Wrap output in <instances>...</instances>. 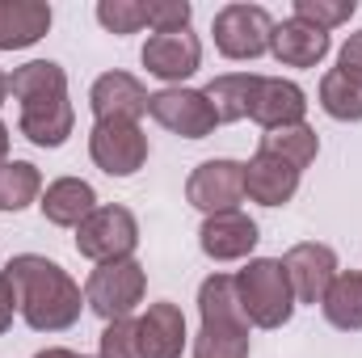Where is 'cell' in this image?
Instances as JSON below:
<instances>
[{"label":"cell","mask_w":362,"mask_h":358,"mask_svg":"<svg viewBox=\"0 0 362 358\" xmlns=\"http://www.w3.org/2000/svg\"><path fill=\"white\" fill-rule=\"evenodd\" d=\"M4 278L13 282L17 312L25 316V325L34 333H64L81 321L85 295L64 266H55L38 253H17V258H8Z\"/></svg>","instance_id":"obj_1"},{"label":"cell","mask_w":362,"mask_h":358,"mask_svg":"<svg viewBox=\"0 0 362 358\" xmlns=\"http://www.w3.org/2000/svg\"><path fill=\"white\" fill-rule=\"evenodd\" d=\"M198 312L202 329L194 337V358H249V316L236 295L232 274H211L198 287Z\"/></svg>","instance_id":"obj_2"},{"label":"cell","mask_w":362,"mask_h":358,"mask_svg":"<svg viewBox=\"0 0 362 358\" xmlns=\"http://www.w3.org/2000/svg\"><path fill=\"white\" fill-rule=\"evenodd\" d=\"M236 278V295H240V308L249 316V325L257 329H282L295 312V291L286 282V270L278 258H249V266Z\"/></svg>","instance_id":"obj_3"},{"label":"cell","mask_w":362,"mask_h":358,"mask_svg":"<svg viewBox=\"0 0 362 358\" xmlns=\"http://www.w3.org/2000/svg\"><path fill=\"white\" fill-rule=\"evenodd\" d=\"M144 291H148V274L135 258H122V262H101L85 282V304L110 325V321H122L131 316L139 304H144Z\"/></svg>","instance_id":"obj_4"},{"label":"cell","mask_w":362,"mask_h":358,"mask_svg":"<svg viewBox=\"0 0 362 358\" xmlns=\"http://www.w3.org/2000/svg\"><path fill=\"white\" fill-rule=\"evenodd\" d=\"M139 245V224L127 207H97L89 219L76 228V253L89 262H122Z\"/></svg>","instance_id":"obj_5"},{"label":"cell","mask_w":362,"mask_h":358,"mask_svg":"<svg viewBox=\"0 0 362 358\" xmlns=\"http://www.w3.org/2000/svg\"><path fill=\"white\" fill-rule=\"evenodd\" d=\"M215 47L228 59H262L270 51L274 17L262 4H223L215 13Z\"/></svg>","instance_id":"obj_6"},{"label":"cell","mask_w":362,"mask_h":358,"mask_svg":"<svg viewBox=\"0 0 362 358\" xmlns=\"http://www.w3.org/2000/svg\"><path fill=\"white\" fill-rule=\"evenodd\" d=\"M89 156L101 173L131 178L148 165V135L139 131V122H93Z\"/></svg>","instance_id":"obj_7"},{"label":"cell","mask_w":362,"mask_h":358,"mask_svg":"<svg viewBox=\"0 0 362 358\" xmlns=\"http://www.w3.org/2000/svg\"><path fill=\"white\" fill-rule=\"evenodd\" d=\"M148 114L165 127V131H173L181 139H206L219 122H215V110H211V101L202 97V89H160L148 97Z\"/></svg>","instance_id":"obj_8"},{"label":"cell","mask_w":362,"mask_h":358,"mask_svg":"<svg viewBox=\"0 0 362 358\" xmlns=\"http://www.w3.org/2000/svg\"><path fill=\"white\" fill-rule=\"evenodd\" d=\"M185 198L202 215L236 211V202L245 198V165L240 161H202L185 181Z\"/></svg>","instance_id":"obj_9"},{"label":"cell","mask_w":362,"mask_h":358,"mask_svg":"<svg viewBox=\"0 0 362 358\" xmlns=\"http://www.w3.org/2000/svg\"><path fill=\"white\" fill-rule=\"evenodd\" d=\"M282 270H286V282L295 291V304H320L325 291H329V282L337 278V253L329 245L303 241V245L286 249Z\"/></svg>","instance_id":"obj_10"},{"label":"cell","mask_w":362,"mask_h":358,"mask_svg":"<svg viewBox=\"0 0 362 358\" xmlns=\"http://www.w3.org/2000/svg\"><path fill=\"white\" fill-rule=\"evenodd\" d=\"M257 224L236 207V211H219V215H206L202 228H198V245L211 262H245L253 249H257Z\"/></svg>","instance_id":"obj_11"},{"label":"cell","mask_w":362,"mask_h":358,"mask_svg":"<svg viewBox=\"0 0 362 358\" xmlns=\"http://www.w3.org/2000/svg\"><path fill=\"white\" fill-rule=\"evenodd\" d=\"M148 97L152 93L144 89L131 72H105V76L93 81L89 105L97 122H139L148 114Z\"/></svg>","instance_id":"obj_12"},{"label":"cell","mask_w":362,"mask_h":358,"mask_svg":"<svg viewBox=\"0 0 362 358\" xmlns=\"http://www.w3.org/2000/svg\"><path fill=\"white\" fill-rule=\"evenodd\" d=\"M308 114V93L299 89L295 81L282 76H257V89L249 97V118L266 131L278 127H299Z\"/></svg>","instance_id":"obj_13"},{"label":"cell","mask_w":362,"mask_h":358,"mask_svg":"<svg viewBox=\"0 0 362 358\" xmlns=\"http://www.w3.org/2000/svg\"><path fill=\"white\" fill-rule=\"evenodd\" d=\"M202 64V42L198 34L181 30V34H152L144 47V68L156 81H169V89H177L185 76H194Z\"/></svg>","instance_id":"obj_14"},{"label":"cell","mask_w":362,"mask_h":358,"mask_svg":"<svg viewBox=\"0 0 362 358\" xmlns=\"http://www.w3.org/2000/svg\"><path fill=\"white\" fill-rule=\"evenodd\" d=\"M333 38L299 17H286V21H274V38H270V51L278 64L286 68H316L325 55H329Z\"/></svg>","instance_id":"obj_15"},{"label":"cell","mask_w":362,"mask_h":358,"mask_svg":"<svg viewBox=\"0 0 362 358\" xmlns=\"http://www.w3.org/2000/svg\"><path fill=\"white\" fill-rule=\"evenodd\" d=\"M38 207H42V219L47 224H55V228H81L93 211H97V194H93L89 181L59 178L42 190Z\"/></svg>","instance_id":"obj_16"},{"label":"cell","mask_w":362,"mask_h":358,"mask_svg":"<svg viewBox=\"0 0 362 358\" xmlns=\"http://www.w3.org/2000/svg\"><path fill=\"white\" fill-rule=\"evenodd\" d=\"M299 190V169L282 165L270 152H257L249 165H245V194L262 207H286Z\"/></svg>","instance_id":"obj_17"},{"label":"cell","mask_w":362,"mask_h":358,"mask_svg":"<svg viewBox=\"0 0 362 358\" xmlns=\"http://www.w3.org/2000/svg\"><path fill=\"white\" fill-rule=\"evenodd\" d=\"M185 350V316L177 304H152L139 316V358H181Z\"/></svg>","instance_id":"obj_18"},{"label":"cell","mask_w":362,"mask_h":358,"mask_svg":"<svg viewBox=\"0 0 362 358\" xmlns=\"http://www.w3.org/2000/svg\"><path fill=\"white\" fill-rule=\"evenodd\" d=\"M51 30V4L42 0H0V51L34 47Z\"/></svg>","instance_id":"obj_19"},{"label":"cell","mask_w":362,"mask_h":358,"mask_svg":"<svg viewBox=\"0 0 362 358\" xmlns=\"http://www.w3.org/2000/svg\"><path fill=\"white\" fill-rule=\"evenodd\" d=\"M8 93L21 101V110L30 105H47V101H64L68 97V72L51 59H30L8 76Z\"/></svg>","instance_id":"obj_20"},{"label":"cell","mask_w":362,"mask_h":358,"mask_svg":"<svg viewBox=\"0 0 362 358\" xmlns=\"http://www.w3.org/2000/svg\"><path fill=\"white\" fill-rule=\"evenodd\" d=\"M17 127H21V135H25L30 144H38V148H59V144H68V135H72V127H76V114H72V101L64 97V101H47V105L21 110Z\"/></svg>","instance_id":"obj_21"},{"label":"cell","mask_w":362,"mask_h":358,"mask_svg":"<svg viewBox=\"0 0 362 358\" xmlns=\"http://www.w3.org/2000/svg\"><path fill=\"white\" fill-rule=\"evenodd\" d=\"M320 308H325V316H329L333 329L358 333L362 329V274L358 270H337V278L329 282Z\"/></svg>","instance_id":"obj_22"},{"label":"cell","mask_w":362,"mask_h":358,"mask_svg":"<svg viewBox=\"0 0 362 358\" xmlns=\"http://www.w3.org/2000/svg\"><path fill=\"white\" fill-rule=\"evenodd\" d=\"M257 89V76L253 72H228V76H215L202 97L211 101V110H215V122L223 127V122H240V118H249V97Z\"/></svg>","instance_id":"obj_23"},{"label":"cell","mask_w":362,"mask_h":358,"mask_svg":"<svg viewBox=\"0 0 362 358\" xmlns=\"http://www.w3.org/2000/svg\"><path fill=\"white\" fill-rule=\"evenodd\" d=\"M257 152H270L282 165H291V169L303 173V169L316 161L320 139H316V131H312L308 122H299V127H278V131H266V135H262V148H257Z\"/></svg>","instance_id":"obj_24"},{"label":"cell","mask_w":362,"mask_h":358,"mask_svg":"<svg viewBox=\"0 0 362 358\" xmlns=\"http://www.w3.org/2000/svg\"><path fill=\"white\" fill-rule=\"evenodd\" d=\"M320 105L337 122H362V81L350 76V72H341V68L325 72V81H320Z\"/></svg>","instance_id":"obj_25"},{"label":"cell","mask_w":362,"mask_h":358,"mask_svg":"<svg viewBox=\"0 0 362 358\" xmlns=\"http://www.w3.org/2000/svg\"><path fill=\"white\" fill-rule=\"evenodd\" d=\"M42 198V173L30 161H4L0 165V211H21Z\"/></svg>","instance_id":"obj_26"},{"label":"cell","mask_w":362,"mask_h":358,"mask_svg":"<svg viewBox=\"0 0 362 358\" xmlns=\"http://www.w3.org/2000/svg\"><path fill=\"white\" fill-rule=\"evenodd\" d=\"M354 0H295V17L299 21H308V25H316V30H337V25H346L350 17H354Z\"/></svg>","instance_id":"obj_27"},{"label":"cell","mask_w":362,"mask_h":358,"mask_svg":"<svg viewBox=\"0 0 362 358\" xmlns=\"http://www.w3.org/2000/svg\"><path fill=\"white\" fill-rule=\"evenodd\" d=\"M97 21L110 34H139L148 25V4H139V0H101Z\"/></svg>","instance_id":"obj_28"},{"label":"cell","mask_w":362,"mask_h":358,"mask_svg":"<svg viewBox=\"0 0 362 358\" xmlns=\"http://www.w3.org/2000/svg\"><path fill=\"white\" fill-rule=\"evenodd\" d=\"M97 358H139V321L135 316L110 321L101 333V354Z\"/></svg>","instance_id":"obj_29"},{"label":"cell","mask_w":362,"mask_h":358,"mask_svg":"<svg viewBox=\"0 0 362 358\" xmlns=\"http://www.w3.org/2000/svg\"><path fill=\"white\" fill-rule=\"evenodd\" d=\"M189 17H194L189 0H152L148 4V25L156 34H181V30H189Z\"/></svg>","instance_id":"obj_30"},{"label":"cell","mask_w":362,"mask_h":358,"mask_svg":"<svg viewBox=\"0 0 362 358\" xmlns=\"http://www.w3.org/2000/svg\"><path fill=\"white\" fill-rule=\"evenodd\" d=\"M341 72H350V76H358L362 81V30L358 34H350L346 47H341Z\"/></svg>","instance_id":"obj_31"},{"label":"cell","mask_w":362,"mask_h":358,"mask_svg":"<svg viewBox=\"0 0 362 358\" xmlns=\"http://www.w3.org/2000/svg\"><path fill=\"white\" fill-rule=\"evenodd\" d=\"M13 312H17V295H13V282H8L4 270H0V333L13 325Z\"/></svg>","instance_id":"obj_32"},{"label":"cell","mask_w":362,"mask_h":358,"mask_svg":"<svg viewBox=\"0 0 362 358\" xmlns=\"http://www.w3.org/2000/svg\"><path fill=\"white\" fill-rule=\"evenodd\" d=\"M4 161H8V127L0 122V165H4Z\"/></svg>","instance_id":"obj_33"},{"label":"cell","mask_w":362,"mask_h":358,"mask_svg":"<svg viewBox=\"0 0 362 358\" xmlns=\"http://www.w3.org/2000/svg\"><path fill=\"white\" fill-rule=\"evenodd\" d=\"M34 358H81V354H72V350H59V346H55V350H42V354H34Z\"/></svg>","instance_id":"obj_34"},{"label":"cell","mask_w":362,"mask_h":358,"mask_svg":"<svg viewBox=\"0 0 362 358\" xmlns=\"http://www.w3.org/2000/svg\"><path fill=\"white\" fill-rule=\"evenodd\" d=\"M4 97H8V76L0 72V105H4Z\"/></svg>","instance_id":"obj_35"}]
</instances>
